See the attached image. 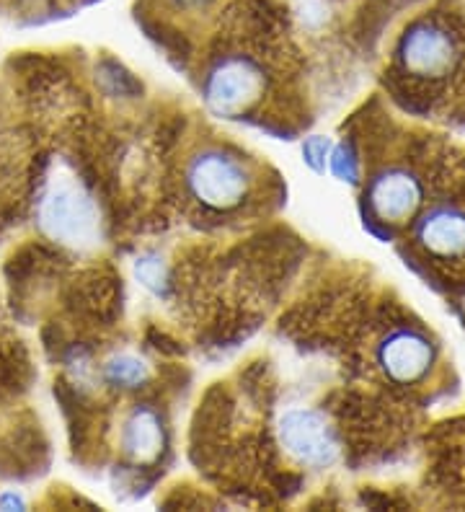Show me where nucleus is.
<instances>
[{"instance_id": "1", "label": "nucleus", "mask_w": 465, "mask_h": 512, "mask_svg": "<svg viewBox=\"0 0 465 512\" xmlns=\"http://www.w3.org/2000/svg\"><path fill=\"white\" fill-rule=\"evenodd\" d=\"M37 220L47 236L73 249H88L101 238L99 207L73 176H57L47 184Z\"/></svg>"}, {"instance_id": "2", "label": "nucleus", "mask_w": 465, "mask_h": 512, "mask_svg": "<svg viewBox=\"0 0 465 512\" xmlns=\"http://www.w3.org/2000/svg\"><path fill=\"white\" fill-rule=\"evenodd\" d=\"M186 187L194 200L212 210H230L248 194L251 174L241 158L230 156L225 150H202L192 158L186 169Z\"/></svg>"}, {"instance_id": "3", "label": "nucleus", "mask_w": 465, "mask_h": 512, "mask_svg": "<svg viewBox=\"0 0 465 512\" xmlns=\"http://www.w3.org/2000/svg\"><path fill=\"white\" fill-rule=\"evenodd\" d=\"M398 60L406 73L437 78V75L450 73L458 63V42L450 29L437 21H416L401 37Z\"/></svg>"}, {"instance_id": "4", "label": "nucleus", "mask_w": 465, "mask_h": 512, "mask_svg": "<svg viewBox=\"0 0 465 512\" xmlns=\"http://www.w3.org/2000/svg\"><path fill=\"white\" fill-rule=\"evenodd\" d=\"M264 91V70L248 57H228L210 70L205 83L207 104L217 114H241Z\"/></svg>"}, {"instance_id": "5", "label": "nucleus", "mask_w": 465, "mask_h": 512, "mask_svg": "<svg viewBox=\"0 0 465 512\" xmlns=\"http://www.w3.org/2000/svg\"><path fill=\"white\" fill-rule=\"evenodd\" d=\"M279 440L292 458L308 466H331L339 456L334 430L313 409H290L279 419Z\"/></svg>"}, {"instance_id": "6", "label": "nucleus", "mask_w": 465, "mask_h": 512, "mask_svg": "<svg viewBox=\"0 0 465 512\" xmlns=\"http://www.w3.org/2000/svg\"><path fill=\"white\" fill-rule=\"evenodd\" d=\"M434 350L429 339L416 331H396L380 344V365L396 383H414L429 370Z\"/></svg>"}, {"instance_id": "7", "label": "nucleus", "mask_w": 465, "mask_h": 512, "mask_svg": "<svg viewBox=\"0 0 465 512\" xmlns=\"http://www.w3.org/2000/svg\"><path fill=\"white\" fill-rule=\"evenodd\" d=\"M419 202H422V187L406 171H385L370 187V205L383 220L409 218Z\"/></svg>"}, {"instance_id": "8", "label": "nucleus", "mask_w": 465, "mask_h": 512, "mask_svg": "<svg viewBox=\"0 0 465 512\" xmlns=\"http://www.w3.org/2000/svg\"><path fill=\"white\" fill-rule=\"evenodd\" d=\"M419 241L427 251L437 256H463L465 254V213L458 207H434L422 218Z\"/></svg>"}, {"instance_id": "9", "label": "nucleus", "mask_w": 465, "mask_h": 512, "mask_svg": "<svg viewBox=\"0 0 465 512\" xmlns=\"http://www.w3.org/2000/svg\"><path fill=\"white\" fill-rule=\"evenodd\" d=\"M163 443H166V432L163 422L155 409L150 406H137L135 412L127 417L122 430V448L132 461L148 463L161 456Z\"/></svg>"}, {"instance_id": "10", "label": "nucleus", "mask_w": 465, "mask_h": 512, "mask_svg": "<svg viewBox=\"0 0 465 512\" xmlns=\"http://www.w3.org/2000/svg\"><path fill=\"white\" fill-rule=\"evenodd\" d=\"M106 375H109L114 383H119V386H137V383L145 381L148 368H145L137 357L119 355L114 357L112 363L106 365Z\"/></svg>"}, {"instance_id": "11", "label": "nucleus", "mask_w": 465, "mask_h": 512, "mask_svg": "<svg viewBox=\"0 0 465 512\" xmlns=\"http://www.w3.org/2000/svg\"><path fill=\"white\" fill-rule=\"evenodd\" d=\"M137 277L143 285L153 290H161V285L166 282V267H163L161 259L155 256H145L143 262H137Z\"/></svg>"}, {"instance_id": "12", "label": "nucleus", "mask_w": 465, "mask_h": 512, "mask_svg": "<svg viewBox=\"0 0 465 512\" xmlns=\"http://www.w3.org/2000/svg\"><path fill=\"white\" fill-rule=\"evenodd\" d=\"M331 171H334L339 179H344V182H354V179H357V161H354V156L347 148L334 150V156H331Z\"/></svg>"}, {"instance_id": "13", "label": "nucleus", "mask_w": 465, "mask_h": 512, "mask_svg": "<svg viewBox=\"0 0 465 512\" xmlns=\"http://www.w3.org/2000/svg\"><path fill=\"white\" fill-rule=\"evenodd\" d=\"M329 150L331 145L326 138H310L303 148L305 161H308L313 169H323V166H326V158H329Z\"/></svg>"}, {"instance_id": "14", "label": "nucleus", "mask_w": 465, "mask_h": 512, "mask_svg": "<svg viewBox=\"0 0 465 512\" xmlns=\"http://www.w3.org/2000/svg\"><path fill=\"white\" fill-rule=\"evenodd\" d=\"M181 3H189V6H197V3H207V0H181Z\"/></svg>"}]
</instances>
